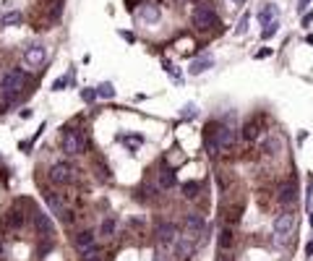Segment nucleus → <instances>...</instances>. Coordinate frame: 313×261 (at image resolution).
Instances as JSON below:
<instances>
[{
	"instance_id": "f257e3e1",
	"label": "nucleus",
	"mask_w": 313,
	"mask_h": 261,
	"mask_svg": "<svg viewBox=\"0 0 313 261\" xmlns=\"http://www.w3.org/2000/svg\"><path fill=\"white\" fill-rule=\"evenodd\" d=\"M24 89V73L16 71V68H8L3 76H0V91H3L5 102H11L19 91Z\"/></svg>"
},
{
	"instance_id": "f03ea898",
	"label": "nucleus",
	"mask_w": 313,
	"mask_h": 261,
	"mask_svg": "<svg viewBox=\"0 0 313 261\" xmlns=\"http://www.w3.org/2000/svg\"><path fill=\"white\" fill-rule=\"evenodd\" d=\"M190 21H193V26L198 29V32H206V29H217L219 26V16L214 13V8H209V5H196Z\"/></svg>"
},
{
	"instance_id": "7ed1b4c3",
	"label": "nucleus",
	"mask_w": 313,
	"mask_h": 261,
	"mask_svg": "<svg viewBox=\"0 0 313 261\" xmlns=\"http://www.w3.org/2000/svg\"><path fill=\"white\" fill-rule=\"evenodd\" d=\"M295 225H297V217L295 212H282L277 214V219H274V235H277V243H285L290 235L295 233Z\"/></svg>"
},
{
	"instance_id": "20e7f679",
	"label": "nucleus",
	"mask_w": 313,
	"mask_h": 261,
	"mask_svg": "<svg viewBox=\"0 0 313 261\" xmlns=\"http://www.w3.org/2000/svg\"><path fill=\"white\" fill-rule=\"evenodd\" d=\"M83 136H79L73 128H63L60 130V147H63L65 154H81L83 152Z\"/></svg>"
},
{
	"instance_id": "39448f33",
	"label": "nucleus",
	"mask_w": 313,
	"mask_h": 261,
	"mask_svg": "<svg viewBox=\"0 0 313 261\" xmlns=\"http://www.w3.org/2000/svg\"><path fill=\"white\" fill-rule=\"evenodd\" d=\"M73 167L68 162H55L50 167V180L55 183V186H71L73 183Z\"/></svg>"
},
{
	"instance_id": "423d86ee",
	"label": "nucleus",
	"mask_w": 313,
	"mask_h": 261,
	"mask_svg": "<svg viewBox=\"0 0 313 261\" xmlns=\"http://www.w3.org/2000/svg\"><path fill=\"white\" fill-rule=\"evenodd\" d=\"M44 60H47V47H44L42 42H34V44H29V47L24 50V63L29 68H40Z\"/></svg>"
},
{
	"instance_id": "0eeeda50",
	"label": "nucleus",
	"mask_w": 313,
	"mask_h": 261,
	"mask_svg": "<svg viewBox=\"0 0 313 261\" xmlns=\"http://www.w3.org/2000/svg\"><path fill=\"white\" fill-rule=\"evenodd\" d=\"M73 245H76V251L81 253H89V251H97V238L91 230H81V233H76L73 235Z\"/></svg>"
},
{
	"instance_id": "6e6552de",
	"label": "nucleus",
	"mask_w": 313,
	"mask_h": 261,
	"mask_svg": "<svg viewBox=\"0 0 313 261\" xmlns=\"http://www.w3.org/2000/svg\"><path fill=\"white\" fill-rule=\"evenodd\" d=\"M154 238H157V243L172 245L175 240H178V227H175L172 222H159L157 230H154Z\"/></svg>"
},
{
	"instance_id": "1a4fd4ad",
	"label": "nucleus",
	"mask_w": 313,
	"mask_h": 261,
	"mask_svg": "<svg viewBox=\"0 0 313 261\" xmlns=\"http://www.w3.org/2000/svg\"><path fill=\"white\" fill-rule=\"evenodd\" d=\"M136 16H139V21H144V24H157L159 19H162V11H159V5L154 3H144L139 11H136Z\"/></svg>"
},
{
	"instance_id": "9d476101",
	"label": "nucleus",
	"mask_w": 313,
	"mask_h": 261,
	"mask_svg": "<svg viewBox=\"0 0 313 261\" xmlns=\"http://www.w3.org/2000/svg\"><path fill=\"white\" fill-rule=\"evenodd\" d=\"M34 225H37V230L42 233L44 240H52V238H55V227H52V222H50V217H47L44 212H37V214H34Z\"/></svg>"
},
{
	"instance_id": "9b49d317",
	"label": "nucleus",
	"mask_w": 313,
	"mask_h": 261,
	"mask_svg": "<svg viewBox=\"0 0 313 261\" xmlns=\"http://www.w3.org/2000/svg\"><path fill=\"white\" fill-rule=\"evenodd\" d=\"M204 227H206V222H204V217L201 214H188L186 217V233H188V238H198L204 233Z\"/></svg>"
},
{
	"instance_id": "f8f14e48",
	"label": "nucleus",
	"mask_w": 313,
	"mask_h": 261,
	"mask_svg": "<svg viewBox=\"0 0 313 261\" xmlns=\"http://www.w3.org/2000/svg\"><path fill=\"white\" fill-rule=\"evenodd\" d=\"M295 198H297V188L292 186V183H285V186L279 188L277 201H279L282 206H290V204H295Z\"/></svg>"
},
{
	"instance_id": "ddd939ff",
	"label": "nucleus",
	"mask_w": 313,
	"mask_h": 261,
	"mask_svg": "<svg viewBox=\"0 0 313 261\" xmlns=\"http://www.w3.org/2000/svg\"><path fill=\"white\" fill-rule=\"evenodd\" d=\"M175 183H178L175 170H172V167H162V170H159V188L170 191V188H175Z\"/></svg>"
},
{
	"instance_id": "4468645a",
	"label": "nucleus",
	"mask_w": 313,
	"mask_h": 261,
	"mask_svg": "<svg viewBox=\"0 0 313 261\" xmlns=\"http://www.w3.org/2000/svg\"><path fill=\"white\" fill-rule=\"evenodd\" d=\"M279 19V8L274 3H266L261 11H258V21H261V26H266V24H271V21H277Z\"/></svg>"
},
{
	"instance_id": "2eb2a0df",
	"label": "nucleus",
	"mask_w": 313,
	"mask_h": 261,
	"mask_svg": "<svg viewBox=\"0 0 313 261\" xmlns=\"http://www.w3.org/2000/svg\"><path fill=\"white\" fill-rule=\"evenodd\" d=\"M211 65H214V60H211V55H201V58H196L193 63H190V68H188V73H190V76H198V73L209 71Z\"/></svg>"
},
{
	"instance_id": "dca6fc26",
	"label": "nucleus",
	"mask_w": 313,
	"mask_h": 261,
	"mask_svg": "<svg viewBox=\"0 0 313 261\" xmlns=\"http://www.w3.org/2000/svg\"><path fill=\"white\" fill-rule=\"evenodd\" d=\"M24 222H26L24 219V212H19L16 206L5 214V227H11V230H21V227H24Z\"/></svg>"
},
{
	"instance_id": "f3484780",
	"label": "nucleus",
	"mask_w": 313,
	"mask_h": 261,
	"mask_svg": "<svg viewBox=\"0 0 313 261\" xmlns=\"http://www.w3.org/2000/svg\"><path fill=\"white\" fill-rule=\"evenodd\" d=\"M217 243H219V251H230V248H232V243H235V233H232V227H222V230H219Z\"/></svg>"
},
{
	"instance_id": "a211bd4d",
	"label": "nucleus",
	"mask_w": 313,
	"mask_h": 261,
	"mask_svg": "<svg viewBox=\"0 0 313 261\" xmlns=\"http://www.w3.org/2000/svg\"><path fill=\"white\" fill-rule=\"evenodd\" d=\"M44 201H47V206H50V209L58 214V217H63L65 206H63V201L58 198V194H52V191H44Z\"/></svg>"
},
{
	"instance_id": "6ab92c4d",
	"label": "nucleus",
	"mask_w": 313,
	"mask_h": 261,
	"mask_svg": "<svg viewBox=\"0 0 313 261\" xmlns=\"http://www.w3.org/2000/svg\"><path fill=\"white\" fill-rule=\"evenodd\" d=\"M258 133H261V130H258V123L256 120H248L246 126H243V139H246V141H256Z\"/></svg>"
},
{
	"instance_id": "aec40b11",
	"label": "nucleus",
	"mask_w": 313,
	"mask_h": 261,
	"mask_svg": "<svg viewBox=\"0 0 313 261\" xmlns=\"http://www.w3.org/2000/svg\"><path fill=\"white\" fill-rule=\"evenodd\" d=\"M115 219H112V217H107V219H102V225H99V235H102V238H112V235H115Z\"/></svg>"
},
{
	"instance_id": "412c9836",
	"label": "nucleus",
	"mask_w": 313,
	"mask_h": 261,
	"mask_svg": "<svg viewBox=\"0 0 313 261\" xmlns=\"http://www.w3.org/2000/svg\"><path fill=\"white\" fill-rule=\"evenodd\" d=\"M19 21H21V11H8V13H3V16H0V24H3V26L19 24Z\"/></svg>"
},
{
	"instance_id": "4be33fe9",
	"label": "nucleus",
	"mask_w": 313,
	"mask_h": 261,
	"mask_svg": "<svg viewBox=\"0 0 313 261\" xmlns=\"http://www.w3.org/2000/svg\"><path fill=\"white\" fill-rule=\"evenodd\" d=\"M154 261H170V245L157 243V248H154Z\"/></svg>"
},
{
	"instance_id": "5701e85b",
	"label": "nucleus",
	"mask_w": 313,
	"mask_h": 261,
	"mask_svg": "<svg viewBox=\"0 0 313 261\" xmlns=\"http://www.w3.org/2000/svg\"><path fill=\"white\" fill-rule=\"evenodd\" d=\"M97 97H99V99H112V97H115V89H112V84H99V87H97Z\"/></svg>"
},
{
	"instance_id": "b1692460",
	"label": "nucleus",
	"mask_w": 313,
	"mask_h": 261,
	"mask_svg": "<svg viewBox=\"0 0 313 261\" xmlns=\"http://www.w3.org/2000/svg\"><path fill=\"white\" fill-rule=\"evenodd\" d=\"M198 191H201V186H198L196 180H190V183H186V186H183V196H186V198H196Z\"/></svg>"
},
{
	"instance_id": "393cba45",
	"label": "nucleus",
	"mask_w": 313,
	"mask_h": 261,
	"mask_svg": "<svg viewBox=\"0 0 313 261\" xmlns=\"http://www.w3.org/2000/svg\"><path fill=\"white\" fill-rule=\"evenodd\" d=\"M277 32H279V19H277V21H271V24H266V26H264V32H261V40H271V37L277 34Z\"/></svg>"
},
{
	"instance_id": "a878e982",
	"label": "nucleus",
	"mask_w": 313,
	"mask_h": 261,
	"mask_svg": "<svg viewBox=\"0 0 313 261\" xmlns=\"http://www.w3.org/2000/svg\"><path fill=\"white\" fill-rule=\"evenodd\" d=\"M248 24H250V13H243V19L238 21V26H235V34H246Z\"/></svg>"
},
{
	"instance_id": "bb28decb",
	"label": "nucleus",
	"mask_w": 313,
	"mask_h": 261,
	"mask_svg": "<svg viewBox=\"0 0 313 261\" xmlns=\"http://www.w3.org/2000/svg\"><path fill=\"white\" fill-rule=\"evenodd\" d=\"M190 251H193V245L188 243V238H178V253L180 256H188Z\"/></svg>"
},
{
	"instance_id": "cd10ccee",
	"label": "nucleus",
	"mask_w": 313,
	"mask_h": 261,
	"mask_svg": "<svg viewBox=\"0 0 313 261\" xmlns=\"http://www.w3.org/2000/svg\"><path fill=\"white\" fill-rule=\"evenodd\" d=\"M81 261H104V256H102V253H99V248H97V251L83 253V256H81Z\"/></svg>"
},
{
	"instance_id": "c85d7f7f",
	"label": "nucleus",
	"mask_w": 313,
	"mask_h": 261,
	"mask_svg": "<svg viewBox=\"0 0 313 261\" xmlns=\"http://www.w3.org/2000/svg\"><path fill=\"white\" fill-rule=\"evenodd\" d=\"M81 99H83V102H94V99H97V89H81Z\"/></svg>"
},
{
	"instance_id": "c756f323",
	"label": "nucleus",
	"mask_w": 313,
	"mask_h": 261,
	"mask_svg": "<svg viewBox=\"0 0 313 261\" xmlns=\"http://www.w3.org/2000/svg\"><path fill=\"white\" fill-rule=\"evenodd\" d=\"M68 87V76H60V79H55V84H52V91H63Z\"/></svg>"
},
{
	"instance_id": "7c9ffc66",
	"label": "nucleus",
	"mask_w": 313,
	"mask_h": 261,
	"mask_svg": "<svg viewBox=\"0 0 313 261\" xmlns=\"http://www.w3.org/2000/svg\"><path fill=\"white\" fill-rule=\"evenodd\" d=\"M183 118H196V107L193 105H186V107H183Z\"/></svg>"
},
{
	"instance_id": "2f4dec72",
	"label": "nucleus",
	"mask_w": 313,
	"mask_h": 261,
	"mask_svg": "<svg viewBox=\"0 0 313 261\" xmlns=\"http://www.w3.org/2000/svg\"><path fill=\"white\" fill-rule=\"evenodd\" d=\"M311 21H313V11H308V13H305V16H303V26H308Z\"/></svg>"
},
{
	"instance_id": "473e14b6",
	"label": "nucleus",
	"mask_w": 313,
	"mask_h": 261,
	"mask_svg": "<svg viewBox=\"0 0 313 261\" xmlns=\"http://www.w3.org/2000/svg\"><path fill=\"white\" fill-rule=\"evenodd\" d=\"M308 3H311V0H300V3H297V11H300V13H303L305 8H308Z\"/></svg>"
},
{
	"instance_id": "72a5a7b5",
	"label": "nucleus",
	"mask_w": 313,
	"mask_h": 261,
	"mask_svg": "<svg viewBox=\"0 0 313 261\" xmlns=\"http://www.w3.org/2000/svg\"><path fill=\"white\" fill-rule=\"evenodd\" d=\"M269 55H271V50H258L256 52V58H269Z\"/></svg>"
},
{
	"instance_id": "f704fd0d",
	"label": "nucleus",
	"mask_w": 313,
	"mask_h": 261,
	"mask_svg": "<svg viewBox=\"0 0 313 261\" xmlns=\"http://www.w3.org/2000/svg\"><path fill=\"white\" fill-rule=\"evenodd\" d=\"M305 256H313V240H311L308 245H305Z\"/></svg>"
},
{
	"instance_id": "c9c22d12",
	"label": "nucleus",
	"mask_w": 313,
	"mask_h": 261,
	"mask_svg": "<svg viewBox=\"0 0 313 261\" xmlns=\"http://www.w3.org/2000/svg\"><path fill=\"white\" fill-rule=\"evenodd\" d=\"M311 227H313V212H311Z\"/></svg>"
},
{
	"instance_id": "e433bc0d",
	"label": "nucleus",
	"mask_w": 313,
	"mask_h": 261,
	"mask_svg": "<svg viewBox=\"0 0 313 261\" xmlns=\"http://www.w3.org/2000/svg\"><path fill=\"white\" fill-rule=\"evenodd\" d=\"M232 3H243V0H232Z\"/></svg>"
}]
</instances>
